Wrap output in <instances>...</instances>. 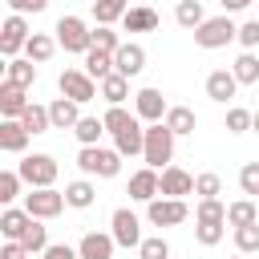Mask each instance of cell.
<instances>
[{"mask_svg": "<svg viewBox=\"0 0 259 259\" xmlns=\"http://www.w3.org/2000/svg\"><path fill=\"white\" fill-rule=\"evenodd\" d=\"M186 214H190V206L182 198H154V202H146V219L154 227H178V223H186Z\"/></svg>", "mask_w": 259, "mask_h": 259, "instance_id": "cell-10", "label": "cell"}, {"mask_svg": "<svg viewBox=\"0 0 259 259\" xmlns=\"http://www.w3.org/2000/svg\"><path fill=\"white\" fill-rule=\"evenodd\" d=\"M20 243L28 247V255H45V247H49V227H45V219H32V227L24 231Z\"/></svg>", "mask_w": 259, "mask_h": 259, "instance_id": "cell-36", "label": "cell"}, {"mask_svg": "<svg viewBox=\"0 0 259 259\" xmlns=\"http://www.w3.org/2000/svg\"><path fill=\"white\" fill-rule=\"evenodd\" d=\"M134 202H154L158 194H162V174L158 170H150V166H142V170H134L130 174V190H125Z\"/></svg>", "mask_w": 259, "mask_h": 259, "instance_id": "cell-12", "label": "cell"}, {"mask_svg": "<svg viewBox=\"0 0 259 259\" xmlns=\"http://www.w3.org/2000/svg\"><path fill=\"white\" fill-rule=\"evenodd\" d=\"M101 97L109 101V105H125V97H130V77H121V73H109L101 85Z\"/></svg>", "mask_w": 259, "mask_h": 259, "instance_id": "cell-30", "label": "cell"}, {"mask_svg": "<svg viewBox=\"0 0 259 259\" xmlns=\"http://www.w3.org/2000/svg\"><path fill=\"white\" fill-rule=\"evenodd\" d=\"M194 223H227V206H223L219 198H198Z\"/></svg>", "mask_w": 259, "mask_h": 259, "instance_id": "cell-37", "label": "cell"}, {"mask_svg": "<svg viewBox=\"0 0 259 259\" xmlns=\"http://www.w3.org/2000/svg\"><path fill=\"white\" fill-rule=\"evenodd\" d=\"M235 93H239V81H235L231 69H214V73H206V97H210V101L227 105Z\"/></svg>", "mask_w": 259, "mask_h": 259, "instance_id": "cell-16", "label": "cell"}, {"mask_svg": "<svg viewBox=\"0 0 259 259\" xmlns=\"http://www.w3.org/2000/svg\"><path fill=\"white\" fill-rule=\"evenodd\" d=\"M24 93H28V89H20V85H12V81H0V117H4V121H20V117H24V109L32 105Z\"/></svg>", "mask_w": 259, "mask_h": 259, "instance_id": "cell-13", "label": "cell"}, {"mask_svg": "<svg viewBox=\"0 0 259 259\" xmlns=\"http://www.w3.org/2000/svg\"><path fill=\"white\" fill-rule=\"evenodd\" d=\"M53 53H57V36H49V32H32L28 45H24V57H28L32 65H45Z\"/></svg>", "mask_w": 259, "mask_h": 259, "instance_id": "cell-27", "label": "cell"}, {"mask_svg": "<svg viewBox=\"0 0 259 259\" xmlns=\"http://www.w3.org/2000/svg\"><path fill=\"white\" fill-rule=\"evenodd\" d=\"M166 130H170L174 138H186V134L198 130V113H194L190 105H170V113H166Z\"/></svg>", "mask_w": 259, "mask_h": 259, "instance_id": "cell-22", "label": "cell"}, {"mask_svg": "<svg viewBox=\"0 0 259 259\" xmlns=\"http://www.w3.org/2000/svg\"><path fill=\"white\" fill-rule=\"evenodd\" d=\"M223 4V12L231 16V12H243V8H251V0H219Z\"/></svg>", "mask_w": 259, "mask_h": 259, "instance_id": "cell-50", "label": "cell"}, {"mask_svg": "<svg viewBox=\"0 0 259 259\" xmlns=\"http://www.w3.org/2000/svg\"><path fill=\"white\" fill-rule=\"evenodd\" d=\"M142 158H146V166L150 170H166V166H174V134L166 130V121H158V125H146V150H142Z\"/></svg>", "mask_w": 259, "mask_h": 259, "instance_id": "cell-2", "label": "cell"}, {"mask_svg": "<svg viewBox=\"0 0 259 259\" xmlns=\"http://www.w3.org/2000/svg\"><path fill=\"white\" fill-rule=\"evenodd\" d=\"M121 28H125V32H154V28H158V12H154L150 4H138V8L125 12Z\"/></svg>", "mask_w": 259, "mask_h": 259, "instance_id": "cell-25", "label": "cell"}, {"mask_svg": "<svg viewBox=\"0 0 259 259\" xmlns=\"http://www.w3.org/2000/svg\"><path fill=\"white\" fill-rule=\"evenodd\" d=\"M251 121H255V113H251V109H243V105H231L223 125H227V134H247V130H251Z\"/></svg>", "mask_w": 259, "mask_h": 259, "instance_id": "cell-38", "label": "cell"}, {"mask_svg": "<svg viewBox=\"0 0 259 259\" xmlns=\"http://www.w3.org/2000/svg\"><path fill=\"white\" fill-rule=\"evenodd\" d=\"M8 8H12V12H20V16H28V12H45V8H49V0H8Z\"/></svg>", "mask_w": 259, "mask_h": 259, "instance_id": "cell-48", "label": "cell"}, {"mask_svg": "<svg viewBox=\"0 0 259 259\" xmlns=\"http://www.w3.org/2000/svg\"><path fill=\"white\" fill-rule=\"evenodd\" d=\"M28 138H32V134H28L20 121H4V117H0V150H4V154H24V150H28Z\"/></svg>", "mask_w": 259, "mask_h": 259, "instance_id": "cell-21", "label": "cell"}, {"mask_svg": "<svg viewBox=\"0 0 259 259\" xmlns=\"http://www.w3.org/2000/svg\"><path fill=\"white\" fill-rule=\"evenodd\" d=\"M194 194H198V198H219V194H223V178H219L214 170L198 174V178H194Z\"/></svg>", "mask_w": 259, "mask_h": 259, "instance_id": "cell-42", "label": "cell"}, {"mask_svg": "<svg viewBox=\"0 0 259 259\" xmlns=\"http://www.w3.org/2000/svg\"><path fill=\"white\" fill-rule=\"evenodd\" d=\"M65 202H69L73 210H89V206L97 202V186H93L89 178H73V182L65 186Z\"/></svg>", "mask_w": 259, "mask_h": 259, "instance_id": "cell-23", "label": "cell"}, {"mask_svg": "<svg viewBox=\"0 0 259 259\" xmlns=\"http://www.w3.org/2000/svg\"><path fill=\"white\" fill-rule=\"evenodd\" d=\"M53 32H57V45H61L65 53H81V57H85V53L93 49V32H89V24H85L81 16H61Z\"/></svg>", "mask_w": 259, "mask_h": 259, "instance_id": "cell-5", "label": "cell"}, {"mask_svg": "<svg viewBox=\"0 0 259 259\" xmlns=\"http://www.w3.org/2000/svg\"><path fill=\"white\" fill-rule=\"evenodd\" d=\"M113 247H117V239H113V235L85 231V235H81V243H77V255H81V259H113Z\"/></svg>", "mask_w": 259, "mask_h": 259, "instance_id": "cell-15", "label": "cell"}, {"mask_svg": "<svg viewBox=\"0 0 259 259\" xmlns=\"http://www.w3.org/2000/svg\"><path fill=\"white\" fill-rule=\"evenodd\" d=\"M101 121H105V134H121V130H130V125L138 121V113H130L125 105H109Z\"/></svg>", "mask_w": 259, "mask_h": 259, "instance_id": "cell-34", "label": "cell"}, {"mask_svg": "<svg viewBox=\"0 0 259 259\" xmlns=\"http://www.w3.org/2000/svg\"><path fill=\"white\" fill-rule=\"evenodd\" d=\"M57 89H61V97H69V101H77V105H85V101H93L101 89H97V81L85 73V69H65L61 77H57Z\"/></svg>", "mask_w": 259, "mask_h": 259, "instance_id": "cell-6", "label": "cell"}, {"mask_svg": "<svg viewBox=\"0 0 259 259\" xmlns=\"http://www.w3.org/2000/svg\"><path fill=\"white\" fill-rule=\"evenodd\" d=\"M0 259H28V247H24V243H8V239H4Z\"/></svg>", "mask_w": 259, "mask_h": 259, "instance_id": "cell-49", "label": "cell"}, {"mask_svg": "<svg viewBox=\"0 0 259 259\" xmlns=\"http://www.w3.org/2000/svg\"><path fill=\"white\" fill-rule=\"evenodd\" d=\"M239 45H243V53H251L259 45V20H243L239 24Z\"/></svg>", "mask_w": 259, "mask_h": 259, "instance_id": "cell-46", "label": "cell"}, {"mask_svg": "<svg viewBox=\"0 0 259 259\" xmlns=\"http://www.w3.org/2000/svg\"><path fill=\"white\" fill-rule=\"evenodd\" d=\"M142 69H146V49L134 45V40H125V45L113 53V73H121V77H138Z\"/></svg>", "mask_w": 259, "mask_h": 259, "instance_id": "cell-14", "label": "cell"}, {"mask_svg": "<svg viewBox=\"0 0 259 259\" xmlns=\"http://www.w3.org/2000/svg\"><path fill=\"white\" fill-rule=\"evenodd\" d=\"M138 259H170V243H166L162 235H150V239H142Z\"/></svg>", "mask_w": 259, "mask_h": 259, "instance_id": "cell-43", "label": "cell"}, {"mask_svg": "<svg viewBox=\"0 0 259 259\" xmlns=\"http://www.w3.org/2000/svg\"><path fill=\"white\" fill-rule=\"evenodd\" d=\"M65 206H69V202H65V190H53V186L24 194V210H28L32 219H57Z\"/></svg>", "mask_w": 259, "mask_h": 259, "instance_id": "cell-7", "label": "cell"}, {"mask_svg": "<svg viewBox=\"0 0 259 259\" xmlns=\"http://www.w3.org/2000/svg\"><path fill=\"white\" fill-rule=\"evenodd\" d=\"M125 12H130V0H93V20L97 24L113 28V20H125Z\"/></svg>", "mask_w": 259, "mask_h": 259, "instance_id": "cell-28", "label": "cell"}, {"mask_svg": "<svg viewBox=\"0 0 259 259\" xmlns=\"http://www.w3.org/2000/svg\"><path fill=\"white\" fill-rule=\"evenodd\" d=\"M134 113L146 121V125H158V121H166V113H170V105H166V97H162V89H154V85H146V89H138L134 93Z\"/></svg>", "mask_w": 259, "mask_h": 259, "instance_id": "cell-8", "label": "cell"}, {"mask_svg": "<svg viewBox=\"0 0 259 259\" xmlns=\"http://www.w3.org/2000/svg\"><path fill=\"white\" fill-rule=\"evenodd\" d=\"M109 227H113L109 235L117 239V247H142V239H146V235H142V223H138V214H134L130 206H117V210L109 214Z\"/></svg>", "mask_w": 259, "mask_h": 259, "instance_id": "cell-9", "label": "cell"}, {"mask_svg": "<svg viewBox=\"0 0 259 259\" xmlns=\"http://www.w3.org/2000/svg\"><path fill=\"white\" fill-rule=\"evenodd\" d=\"M251 130H255V134H259V109H255V121H251Z\"/></svg>", "mask_w": 259, "mask_h": 259, "instance_id": "cell-51", "label": "cell"}, {"mask_svg": "<svg viewBox=\"0 0 259 259\" xmlns=\"http://www.w3.org/2000/svg\"><path fill=\"white\" fill-rule=\"evenodd\" d=\"M231 259H247V255H231Z\"/></svg>", "mask_w": 259, "mask_h": 259, "instance_id": "cell-52", "label": "cell"}, {"mask_svg": "<svg viewBox=\"0 0 259 259\" xmlns=\"http://www.w3.org/2000/svg\"><path fill=\"white\" fill-rule=\"evenodd\" d=\"M77 166L85 178H117L121 174V154L105 150V146H81L77 150Z\"/></svg>", "mask_w": 259, "mask_h": 259, "instance_id": "cell-1", "label": "cell"}, {"mask_svg": "<svg viewBox=\"0 0 259 259\" xmlns=\"http://www.w3.org/2000/svg\"><path fill=\"white\" fill-rule=\"evenodd\" d=\"M49 117H53V130H77V121H81L85 113H81V105H77V101L57 97V101L49 105Z\"/></svg>", "mask_w": 259, "mask_h": 259, "instance_id": "cell-20", "label": "cell"}, {"mask_svg": "<svg viewBox=\"0 0 259 259\" xmlns=\"http://www.w3.org/2000/svg\"><path fill=\"white\" fill-rule=\"evenodd\" d=\"M239 186H243V194H255V198H259V162H243Z\"/></svg>", "mask_w": 259, "mask_h": 259, "instance_id": "cell-45", "label": "cell"}, {"mask_svg": "<svg viewBox=\"0 0 259 259\" xmlns=\"http://www.w3.org/2000/svg\"><path fill=\"white\" fill-rule=\"evenodd\" d=\"M251 223H259V202L255 198H239V202H231L227 206V227H251Z\"/></svg>", "mask_w": 259, "mask_h": 259, "instance_id": "cell-26", "label": "cell"}, {"mask_svg": "<svg viewBox=\"0 0 259 259\" xmlns=\"http://www.w3.org/2000/svg\"><path fill=\"white\" fill-rule=\"evenodd\" d=\"M85 73H89V77H93V81L101 85V81H105V77L113 73V53H101V49H89V53H85Z\"/></svg>", "mask_w": 259, "mask_h": 259, "instance_id": "cell-29", "label": "cell"}, {"mask_svg": "<svg viewBox=\"0 0 259 259\" xmlns=\"http://www.w3.org/2000/svg\"><path fill=\"white\" fill-rule=\"evenodd\" d=\"M16 170H20V178H24L32 190L53 186V182H57V174H61V166H57V158H53V154H24Z\"/></svg>", "mask_w": 259, "mask_h": 259, "instance_id": "cell-4", "label": "cell"}, {"mask_svg": "<svg viewBox=\"0 0 259 259\" xmlns=\"http://www.w3.org/2000/svg\"><path fill=\"white\" fill-rule=\"evenodd\" d=\"M194 194V178L182 166H166L162 170V198H186Z\"/></svg>", "mask_w": 259, "mask_h": 259, "instance_id": "cell-17", "label": "cell"}, {"mask_svg": "<svg viewBox=\"0 0 259 259\" xmlns=\"http://www.w3.org/2000/svg\"><path fill=\"white\" fill-rule=\"evenodd\" d=\"M231 73H235L239 85H259V57L255 53H239L235 65H231Z\"/></svg>", "mask_w": 259, "mask_h": 259, "instance_id": "cell-31", "label": "cell"}, {"mask_svg": "<svg viewBox=\"0 0 259 259\" xmlns=\"http://www.w3.org/2000/svg\"><path fill=\"white\" fill-rule=\"evenodd\" d=\"M73 134H77V142H81V146H101V134H105V121H101V117H81Z\"/></svg>", "mask_w": 259, "mask_h": 259, "instance_id": "cell-35", "label": "cell"}, {"mask_svg": "<svg viewBox=\"0 0 259 259\" xmlns=\"http://www.w3.org/2000/svg\"><path fill=\"white\" fill-rule=\"evenodd\" d=\"M235 251H239V255H255V251H259V223L235 231Z\"/></svg>", "mask_w": 259, "mask_h": 259, "instance_id": "cell-40", "label": "cell"}, {"mask_svg": "<svg viewBox=\"0 0 259 259\" xmlns=\"http://www.w3.org/2000/svg\"><path fill=\"white\" fill-rule=\"evenodd\" d=\"M20 182H24V178H20V170H4V174H0V202H4V206H8V202H16Z\"/></svg>", "mask_w": 259, "mask_h": 259, "instance_id": "cell-44", "label": "cell"}, {"mask_svg": "<svg viewBox=\"0 0 259 259\" xmlns=\"http://www.w3.org/2000/svg\"><path fill=\"white\" fill-rule=\"evenodd\" d=\"M20 125H24L28 134H49V130H53V117H49V105H36V101H32V105L24 109V117H20Z\"/></svg>", "mask_w": 259, "mask_h": 259, "instance_id": "cell-33", "label": "cell"}, {"mask_svg": "<svg viewBox=\"0 0 259 259\" xmlns=\"http://www.w3.org/2000/svg\"><path fill=\"white\" fill-rule=\"evenodd\" d=\"M28 20L20 16V12H12L8 20H4V28H0V53H4V61H12L24 45H28Z\"/></svg>", "mask_w": 259, "mask_h": 259, "instance_id": "cell-11", "label": "cell"}, {"mask_svg": "<svg viewBox=\"0 0 259 259\" xmlns=\"http://www.w3.org/2000/svg\"><path fill=\"white\" fill-rule=\"evenodd\" d=\"M174 20L182 24V28H198L202 20H206V12H202V0H178V8H174Z\"/></svg>", "mask_w": 259, "mask_h": 259, "instance_id": "cell-32", "label": "cell"}, {"mask_svg": "<svg viewBox=\"0 0 259 259\" xmlns=\"http://www.w3.org/2000/svg\"><path fill=\"white\" fill-rule=\"evenodd\" d=\"M113 150H117L121 158H134V154H142V150H146V125H142V117H138L130 130L113 134Z\"/></svg>", "mask_w": 259, "mask_h": 259, "instance_id": "cell-19", "label": "cell"}, {"mask_svg": "<svg viewBox=\"0 0 259 259\" xmlns=\"http://www.w3.org/2000/svg\"><path fill=\"white\" fill-rule=\"evenodd\" d=\"M28 227H32V214H28L24 206H8V210L0 214V235H4L8 243H20Z\"/></svg>", "mask_w": 259, "mask_h": 259, "instance_id": "cell-18", "label": "cell"}, {"mask_svg": "<svg viewBox=\"0 0 259 259\" xmlns=\"http://www.w3.org/2000/svg\"><path fill=\"white\" fill-rule=\"evenodd\" d=\"M223 235H227V223H194V239L202 247H219Z\"/></svg>", "mask_w": 259, "mask_h": 259, "instance_id": "cell-39", "label": "cell"}, {"mask_svg": "<svg viewBox=\"0 0 259 259\" xmlns=\"http://www.w3.org/2000/svg\"><path fill=\"white\" fill-rule=\"evenodd\" d=\"M40 259H81V255H77V247H69V243H49Z\"/></svg>", "mask_w": 259, "mask_h": 259, "instance_id": "cell-47", "label": "cell"}, {"mask_svg": "<svg viewBox=\"0 0 259 259\" xmlns=\"http://www.w3.org/2000/svg\"><path fill=\"white\" fill-rule=\"evenodd\" d=\"M4 81L20 85V89H32V81H36V65H32L28 57H12V61H4Z\"/></svg>", "mask_w": 259, "mask_h": 259, "instance_id": "cell-24", "label": "cell"}, {"mask_svg": "<svg viewBox=\"0 0 259 259\" xmlns=\"http://www.w3.org/2000/svg\"><path fill=\"white\" fill-rule=\"evenodd\" d=\"M121 45H125V40H121L109 24H97V28H93V49H101V53H117Z\"/></svg>", "mask_w": 259, "mask_h": 259, "instance_id": "cell-41", "label": "cell"}, {"mask_svg": "<svg viewBox=\"0 0 259 259\" xmlns=\"http://www.w3.org/2000/svg\"><path fill=\"white\" fill-rule=\"evenodd\" d=\"M231 40H239V24L223 12V16H206L198 28H194V45L198 49H223V45H231Z\"/></svg>", "mask_w": 259, "mask_h": 259, "instance_id": "cell-3", "label": "cell"}]
</instances>
